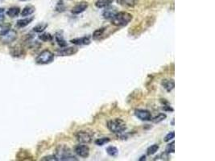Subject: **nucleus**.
Returning <instances> with one entry per match:
<instances>
[{"mask_svg":"<svg viewBox=\"0 0 215 161\" xmlns=\"http://www.w3.org/2000/svg\"><path fill=\"white\" fill-rule=\"evenodd\" d=\"M54 156L57 160L61 161H77L78 159L74 155L72 150L66 145H59L55 150Z\"/></svg>","mask_w":215,"mask_h":161,"instance_id":"nucleus-1","label":"nucleus"},{"mask_svg":"<svg viewBox=\"0 0 215 161\" xmlns=\"http://www.w3.org/2000/svg\"><path fill=\"white\" fill-rule=\"evenodd\" d=\"M133 15L127 12H118L111 20V24L115 27H125L131 22Z\"/></svg>","mask_w":215,"mask_h":161,"instance_id":"nucleus-2","label":"nucleus"},{"mask_svg":"<svg viewBox=\"0 0 215 161\" xmlns=\"http://www.w3.org/2000/svg\"><path fill=\"white\" fill-rule=\"evenodd\" d=\"M108 130L114 134H120L127 129V123L121 119H111L107 122Z\"/></svg>","mask_w":215,"mask_h":161,"instance_id":"nucleus-3","label":"nucleus"},{"mask_svg":"<svg viewBox=\"0 0 215 161\" xmlns=\"http://www.w3.org/2000/svg\"><path fill=\"white\" fill-rule=\"evenodd\" d=\"M54 54L48 49L40 52L36 58V63L38 65H48L53 61Z\"/></svg>","mask_w":215,"mask_h":161,"instance_id":"nucleus-4","label":"nucleus"},{"mask_svg":"<svg viewBox=\"0 0 215 161\" xmlns=\"http://www.w3.org/2000/svg\"><path fill=\"white\" fill-rule=\"evenodd\" d=\"M75 137H76L77 140L81 143V144H90L92 142V139H93V136L92 134H90V132H87V131H85V130H80V131H77L75 135Z\"/></svg>","mask_w":215,"mask_h":161,"instance_id":"nucleus-5","label":"nucleus"},{"mask_svg":"<svg viewBox=\"0 0 215 161\" xmlns=\"http://www.w3.org/2000/svg\"><path fill=\"white\" fill-rule=\"evenodd\" d=\"M74 152L82 158H87L90 155V147L85 144L76 145L74 148Z\"/></svg>","mask_w":215,"mask_h":161,"instance_id":"nucleus-6","label":"nucleus"},{"mask_svg":"<svg viewBox=\"0 0 215 161\" xmlns=\"http://www.w3.org/2000/svg\"><path fill=\"white\" fill-rule=\"evenodd\" d=\"M135 115L136 118L140 119L141 121H151L152 119V116L150 111L144 110V109H136L135 110Z\"/></svg>","mask_w":215,"mask_h":161,"instance_id":"nucleus-7","label":"nucleus"},{"mask_svg":"<svg viewBox=\"0 0 215 161\" xmlns=\"http://www.w3.org/2000/svg\"><path fill=\"white\" fill-rule=\"evenodd\" d=\"M78 52V48L76 47H64L57 51V55L60 57H70L74 56Z\"/></svg>","mask_w":215,"mask_h":161,"instance_id":"nucleus-8","label":"nucleus"},{"mask_svg":"<svg viewBox=\"0 0 215 161\" xmlns=\"http://www.w3.org/2000/svg\"><path fill=\"white\" fill-rule=\"evenodd\" d=\"M16 39H17V32L15 30H10L7 33L2 36L0 40L4 44H8L14 42Z\"/></svg>","mask_w":215,"mask_h":161,"instance_id":"nucleus-9","label":"nucleus"},{"mask_svg":"<svg viewBox=\"0 0 215 161\" xmlns=\"http://www.w3.org/2000/svg\"><path fill=\"white\" fill-rule=\"evenodd\" d=\"M117 12H118V9L116 7L110 5V6L105 7L104 11L102 12V16L106 20H111L115 15Z\"/></svg>","mask_w":215,"mask_h":161,"instance_id":"nucleus-10","label":"nucleus"},{"mask_svg":"<svg viewBox=\"0 0 215 161\" xmlns=\"http://www.w3.org/2000/svg\"><path fill=\"white\" fill-rule=\"evenodd\" d=\"M89 7V3L85 1H82L80 2L77 4H76L75 6L72 8L71 10V12L73 13L74 15H79L82 12H84Z\"/></svg>","mask_w":215,"mask_h":161,"instance_id":"nucleus-11","label":"nucleus"},{"mask_svg":"<svg viewBox=\"0 0 215 161\" xmlns=\"http://www.w3.org/2000/svg\"><path fill=\"white\" fill-rule=\"evenodd\" d=\"M70 42L75 45H89L91 43V40L90 36H83L74 38L70 40Z\"/></svg>","mask_w":215,"mask_h":161,"instance_id":"nucleus-12","label":"nucleus"},{"mask_svg":"<svg viewBox=\"0 0 215 161\" xmlns=\"http://www.w3.org/2000/svg\"><path fill=\"white\" fill-rule=\"evenodd\" d=\"M108 27H103V28H100L97 29L93 31V39L94 40H101L103 38H105L104 35L106 33V31L107 30Z\"/></svg>","mask_w":215,"mask_h":161,"instance_id":"nucleus-13","label":"nucleus"},{"mask_svg":"<svg viewBox=\"0 0 215 161\" xmlns=\"http://www.w3.org/2000/svg\"><path fill=\"white\" fill-rule=\"evenodd\" d=\"M10 54L14 57H20L24 54V50L21 46L15 45L10 48Z\"/></svg>","mask_w":215,"mask_h":161,"instance_id":"nucleus-14","label":"nucleus"},{"mask_svg":"<svg viewBox=\"0 0 215 161\" xmlns=\"http://www.w3.org/2000/svg\"><path fill=\"white\" fill-rule=\"evenodd\" d=\"M161 85L167 92H171L175 87V82L173 80L164 79L161 82Z\"/></svg>","mask_w":215,"mask_h":161,"instance_id":"nucleus-15","label":"nucleus"},{"mask_svg":"<svg viewBox=\"0 0 215 161\" xmlns=\"http://www.w3.org/2000/svg\"><path fill=\"white\" fill-rule=\"evenodd\" d=\"M116 1L119 5L126 7H134L139 3V0H116Z\"/></svg>","mask_w":215,"mask_h":161,"instance_id":"nucleus-16","label":"nucleus"},{"mask_svg":"<svg viewBox=\"0 0 215 161\" xmlns=\"http://www.w3.org/2000/svg\"><path fill=\"white\" fill-rule=\"evenodd\" d=\"M34 20V17H26L25 19H22V20H19L16 23V25H17L18 28H25L26 26L29 25L30 23Z\"/></svg>","mask_w":215,"mask_h":161,"instance_id":"nucleus-17","label":"nucleus"},{"mask_svg":"<svg viewBox=\"0 0 215 161\" xmlns=\"http://www.w3.org/2000/svg\"><path fill=\"white\" fill-rule=\"evenodd\" d=\"M55 40L57 41V44L60 47V48H64L67 46V42L65 40V38L63 36V35L60 32H57L55 35Z\"/></svg>","mask_w":215,"mask_h":161,"instance_id":"nucleus-18","label":"nucleus"},{"mask_svg":"<svg viewBox=\"0 0 215 161\" xmlns=\"http://www.w3.org/2000/svg\"><path fill=\"white\" fill-rule=\"evenodd\" d=\"M20 14V8L18 7H12L7 11V15L10 18H15Z\"/></svg>","mask_w":215,"mask_h":161,"instance_id":"nucleus-19","label":"nucleus"},{"mask_svg":"<svg viewBox=\"0 0 215 161\" xmlns=\"http://www.w3.org/2000/svg\"><path fill=\"white\" fill-rule=\"evenodd\" d=\"M113 2L114 0H97L94 5L97 8H105L106 7L111 5Z\"/></svg>","mask_w":215,"mask_h":161,"instance_id":"nucleus-20","label":"nucleus"},{"mask_svg":"<svg viewBox=\"0 0 215 161\" xmlns=\"http://www.w3.org/2000/svg\"><path fill=\"white\" fill-rule=\"evenodd\" d=\"M35 10H36V9H35L34 7L29 5V6L25 7L22 10V12H20V15H21L23 17H27V16H28V15H31V14H33L35 12Z\"/></svg>","mask_w":215,"mask_h":161,"instance_id":"nucleus-21","label":"nucleus"},{"mask_svg":"<svg viewBox=\"0 0 215 161\" xmlns=\"http://www.w3.org/2000/svg\"><path fill=\"white\" fill-rule=\"evenodd\" d=\"M106 152L108 155L111 156V157H116L117 155H119V149L114 146H109L106 147Z\"/></svg>","mask_w":215,"mask_h":161,"instance_id":"nucleus-22","label":"nucleus"},{"mask_svg":"<svg viewBox=\"0 0 215 161\" xmlns=\"http://www.w3.org/2000/svg\"><path fill=\"white\" fill-rule=\"evenodd\" d=\"M166 118H167L166 114L160 113L156 116H155L154 118H152V121L154 123H160V122H163L164 120H165Z\"/></svg>","mask_w":215,"mask_h":161,"instance_id":"nucleus-23","label":"nucleus"},{"mask_svg":"<svg viewBox=\"0 0 215 161\" xmlns=\"http://www.w3.org/2000/svg\"><path fill=\"white\" fill-rule=\"evenodd\" d=\"M10 30H11L10 23H1L0 24V36L7 33Z\"/></svg>","mask_w":215,"mask_h":161,"instance_id":"nucleus-24","label":"nucleus"},{"mask_svg":"<svg viewBox=\"0 0 215 161\" xmlns=\"http://www.w3.org/2000/svg\"><path fill=\"white\" fill-rule=\"evenodd\" d=\"M48 28V23H40L39 24H37L36 26H35L33 28V31L37 33H41L43 31H44L46 28Z\"/></svg>","mask_w":215,"mask_h":161,"instance_id":"nucleus-25","label":"nucleus"},{"mask_svg":"<svg viewBox=\"0 0 215 161\" xmlns=\"http://www.w3.org/2000/svg\"><path fill=\"white\" fill-rule=\"evenodd\" d=\"M39 39L43 42H50L52 40L53 37L50 33L45 32V33H42L39 36Z\"/></svg>","mask_w":215,"mask_h":161,"instance_id":"nucleus-26","label":"nucleus"},{"mask_svg":"<svg viewBox=\"0 0 215 161\" xmlns=\"http://www.w3.org/2000/svg\"><path fill=\"white\" fill-rule=\"evenodd\" d=\"M159 148H160V146L158 144H152V145H151L150 147H148V148L147 149V154L148 155H154L158 152Z\"/></svg>","mask_w":215,"mask_h":161,"instance_id":"nucleus-27","label":"nucleus"},{"mask_svg":"<svg viewBox=\"0 0 215 161\" xmlns=\"http://www.w3.org/2000/svg\"><path fill=\"white\" fill-rule=\"evenodd\" d=\"M110 141H111V138H108V137H102V138H97L94 143L98 146H103L105 144H108Z\"/></svg>","mask_w":215,"mask_h":161,"instance_id":"nucleus-28","label":"nucleus"},{"mask_svg":"<svg viewBox=\"0 0 215 161\" xmlns=\"http://www.w3.org/2000/svg\"><path fill=\"white\" fill-rule=\"evenodd\" d=\"M165 152L168 154L170 153H174L175 152V142L173 141L171 144H168L167 147H166V150Z\"/></svg>","mask_w":215,"mask_h":161,"instance_id":"nucleus-29","label":"nucleus"},{"mask_svg":"<svg viewBox=\"0 0 215 161\" xmlns=\"http://www.w3.org/2000/svg\"><path fill=\"white\" fill-rule=\"evenodd\" d=\"M65 9V4L63 3L62 0H60L58 3L57 4V7H56V10H57V12H64Z\"/></svg>","mask_w":215,"mask_h":161,"instance_id":"nucleus-30","label":"nucleus"},{"mask_svg":"<svg viewBox=\"0 0 215 161\" xmlns=\"http://www.w3.org/2000/svg\"><path fill=\"white\" fill-rule=\"evenodd\" d=\"M174 137H175V133H174V131H171V132L168 133L167 135L165 136V137H164V142H169L170 140L173 139Z\"/></svg>","mask_w":215,"mask_h":161,"instance_id":"nucleus-31","label":"nucleus"},{"mask_svg":"<svg viewBox=\"0 0 215 161\" xmlns=\"http://www.w3.org/2000/svg\"><path fill=\"white\" fill-rule=\"evenodd\" d=\"M158 158H160L161 160H169V154L165 152L162 153L161 155H159Z\"/></svg>","mask_w":215,"mask_h":161,"instance_id":"nucleus-32","label":"nucleus"},{"mask_svg":"<svg viewBox=\"0 0 215 161\" xmlns=\"http://www.w3.org/2000/svg\"><path fill=\"white\" fill-rule=\"evenodd\" d=\"M41 160H57L56 158H55V156L53 155H48V156H44V157H43L41 159Z\"/></svg>","mask_w":215,"mask_h":161,"instance_id":"nucleus-33","label":"nucleus"},{"mask_svg":"<svg viewBox=\"0 0 215 161\" xmlns=\"http://www.w3.org/2000/svg\"><path fill=\"white\" fill-rule=\"evenodd\" d=\"M4 12L5 10L3 7H0V22L4 20Z\"/></svg>","mask_w":215,"mask_h":161,"instance_id":"nucleus-34","label":"nucleus"},{"mask_svg":"<svg viewBox=\"0 0 215 161\" xmlns=\"http://www.w3.org/2000/svg\"><path fill=\"white\" fill-rule=\"evenodd\" d=\"M163 110H166V111H174L173 108L169 106H164V107H163Z\"/></svg>","mask_w":215,"mask_h":161,"instance_id":"nucleus-35","label":"nucleus"},{"mask_svg":"<svg viewBox=\"0 0 215 161\" xmlns=\"http://www.w3.org/2000/svg\"><path fill=\"white\" fill-rule=\"evenodd\" d=\"M139 161H142V160H146V155H143L141 156V158L139 159Z\"/></svg>","mask_w":215,"mask_h":161,"instance_id":"nucleus-36","label":"nucleus"},{"mask_svg":"<svg viewBox=\"0 0 215 161\" xmlns=\"http://www.w3.org/2000/svg\"><path fill=\"white\" fill-rule=\"evenodd\" d=\"M171 123H172V125H173V126H174V119H173V120H172V122H171Z\"/></svg>","mask_w":215,"mask_h":161,"instance_id":"nucleus-37","label":"nucleus"},{"mask_svg":"<svg viewBox=\"0 0 215 161\" xmlns=\"http://www.w3.org/2000/svg\"><path fill=\"white\" fill-rule=\"evenodd\" d=\"M20 1H22V2H26V1H28V0H20Z\"/></svg>","mask_w":215,"mask_h":161,"instance_id":"nucleus-38","label":"nucleus"},{"mask_svg":"<svg viewBox=\"0 0 215 161\" xmlns=\"http://www.w3.org/2000/svg\"><path fill=\"white\" fill-rule=\"evenodd\" d=\"M0 2H1V0H0Z\"/></svg>","mask_w":215,"mask_h":161,"instance_id":"nucleus-39","label":"nucleus"}]
</instances>
